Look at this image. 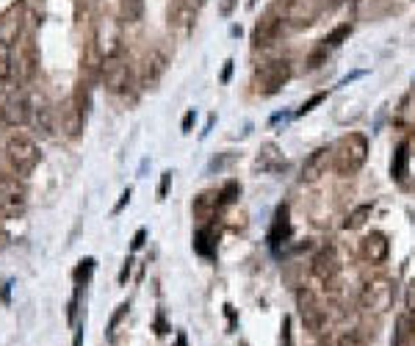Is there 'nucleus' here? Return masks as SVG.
<instances>
[{"label": "nucleus", "mask_w": 415, "mask_h": 346, "mask_svg": "<svg viewBox=\"0 0 415 346\" xmlns=\"http://www.w3.org/2000/svg\"><path fill=\"white\" fill-rule=\"evenodd\" d=\"M369 161V138L363 133H346L332 144V163L341 178L360 172Z\"/></svg>", "instance_id": "obj_1"}, {"label": "nucleus", "mask_w": 415, "mask_h": 346, "mask_svg": "<svg viewBox=\"0 0 415 346\" xmlns=\"http://www.w3.org/2000/svg\"><path fill=\"white\" fill-rule=\"evenodd\" d=\"M393 300H396V285L388 277H374L360 291V307L369 313H376V316L388 313L393 307Z\"/></svg>", "instance_id": "obj_2"}, {"label": "nucleus", "mask_w": 415, "mask_h": 346, "mask_svg": "<svg viewBox=\"0 0 415 346\" xmlns=\"http://www.w3.org/2000/svg\"><path fill=\"white\" fill-rule=\"evenodd\" d=\"M130 78H133V72H130V61H128L125 50H119L114 56L103 58V64H100V81H103V86L111 94L128 92Z\"/></svg>", "instance_id": "obj_3"}, {"label": "nucleus", "mask_w": 415, "mask_h": 346, "mask_svg": "<svg viewBox=\"0 0 415 346\" xmlns=\"http://www.w3.org/2000/svg\"><path fill=\"white\" fill-rule=\"evenodd\" d=\"M294 69L288 58H275V61H266L263 67L255 69V92L260 94H277L288 81H291Z\"/></svg>", "instance_id": "obj_4"}, {"label": "nucleus", "mask_w": 415, "mask_h": 346, "mask_svg": "<svg viewBox=\"0 0 415 346\" xmlns=\"http://www.w3.org/2000/svg\"><path fill=\"white\" fill-rule=\"evenodd\" d=\"M6 156H9V161H11L17 175H31L36 169V163H39V147H36L34 138L20 133V136H11L6 141Z\"/></svg>", "instance_id": "obj_5"}, {"label": "nucleus", "mask_w": 415, "mask_h": 346, "mask_svg": "<svg viewBox=\"0 0 415 346\" xmlns=\"http://www.w3.org/2000/svg\"><path fill=\"white\" fill-rule=\"evenodd\" d=\"M92 47L97 50L100 58H108V56H114V53L122 50V28H119V23H116L114 17H103L97 23Z\"/></svg>", "instance_id": "obj_6"}, {"label": "nucleus", "mask_w": 415, "mask_h": 346, "mask_svg": "<svg viewBox=\"0 0 415 346\" xmlns=\"http://www.w3.org/2000/svg\"><path fill=\"white\" fill-rule=\"evenodd\" d=\"M23 25H25V3L17 0V3H11L0 14V47L17 45V39L23 34Z\"/></svg>", "instance_id": "obj_7"}, {"label": "nucleus", "mask_w": 415, "mask_h": 346, "mask_svg": "<svg viewBox=\"0 0 415 346\" xmlns=\"http://www.w3.org/2000/svg\"><path fill=\"white\" fill-rule=\"evenodd\" d=\"M25 208V185L17 178H0V216L14 219Z\"/></svg>", "instance_id": "obj_8"}, {"label": "nucleus", "mask_w": 415, "mask_h": 346, "mask_svg": "<svg viewBox=\"0 0 415 346\" xmlns=\"http://www.w3.org/2000/svg\"><path fill=\"white\" fill-rule=\"evenodd\" d=\"M203 3L205 0H172L169 3V28L178 34H188L197 23Z\"/></svg>", "instance_id": "obj_9"}, {"label": "nucleus", "mask_w": 415, "mask_h": 346, "mask_svg": "<svg viewBox=\"0 0 415 346\" xmlns=\"http://www.w3.org/2000/svg\"><path fill=\"white\" fill-rule=\"evenodd\" d=\"M297 310H299V319H302V324H304V330L322 332L324 310L310 288H299V291H297Z\"/></svg>", "instance_id": "obj_10"}, {"label": "nucleus", "mask_w": 415, "mask_h": 346, "mask_svg": "<svg viewBox=\"0 0 415 346\" xmlns=\"http://www.w3.org/2000/svg\"><path fill=\"white\" fill-rule=\"evenodd\" d=\"M36 72V47L31 39H25L23 45H17L14 56H11V78L17 83H28Z\"/></svg>", "instance_id": "obj_11"}, {"label": "nucleus", "mask_w": 415, "mask_h": 346, "mask_svg": "<svg viewBox=\"0 0 415 346\" xmlns=\"http://www.w3.org/2000/svg\"><path fill=\"white\" fill-rule=\"evenodd\" d=\"M163 72H166V56H163L161 50H155V47L147 50L144 58H141V67H138V83H141V89H153L163 78Z\"/></svg>", "instance_id": "obj_12"}, {"label": "nucleus", "mask_w": 415, "mask_h": 346, "mask_svg": "<svg viewBox=\"0 0 415 346\" xmlns=\"http://www.w3.org/2000/svg\"><path fill=\"white\" fill-rule=\"evenodd\" d=\"M288 25H285V20H280L277 14H263L257 23H255L252 28V45L255 47H269V45H275L277 39H280V34L285 31Z\"/></svg>", "instance_id": "obj_13"}, {"label": "nucleus", "mask_w": 415, "mask_h": 346, "mask_svg": "<svg viewBox=\"0 0 415 346\" xmlns=\"http://www.w3.org/2000/svg\"><path fill=\"white\" fill-rule=\"evenodd\" d=\"M332 163V147H316L302 163V183H316L327 175Z\"/></svg>", "instance_id": "obj_14"}, {"label": "nucleus", "mask_w": 415, "mask_h": 346, "mask_svg": "<svg viewBox=\"0 0 415 346\" xmlns=\"http://www.w3.org/2000/svg\"><path fill=\"white\" fill-rule=\"evenodd\" d=\"M0 114H3V122H6V125H11V128H23L25 122L34 116V108H31L28 94L17 92L14 97H9V100L3 103V108H0Z\"/></svg>", "instance_id": "obj_15"}, {"label": "nucleus", "mask_w": 415, "mask_h": 346, "mask_svg": "<svg viewBox=\"0 0 415 346\" xmlns=\"http://www.w3.org/2000/svg\"><path fill=\"white\" fill-rule=\"evenodd\" d=\"M313 275L319 277L322 283H335L338 275H341V260H338V253L332 247H324L316 253L313 258Z\"/></svg>", "instance_id": "obj_16"}, {"label": "nucleus", "mask_w": 415, "mask_h": 346, "mask_svg": "<svg viewBox=\"0 0 415 346\" xmlns=\"http://www.w3.org/2000/svg\"><path fill=\"white\" fill-rule=\"evenodd\" d=\"M388 253H391V241H388L385 233H371L363 238V258L369 263H382L388 258Z\"/></svg>", "instance_id": "obj_17"}, {"label": "nucleus", "mask_w": 415, "mask_h": 346, "mask_svg": "<svg viewBox=\"0 0 415 346\" xmlns=\"http://www.w3.org/2000/svg\"><path fill=\"white\" fill-rule=\"evenodd\" d=\"M291 235V219H288V205H280L275 213V222H272V230H269V247L280 250V244H285Z\"/></svg>", "instance_id": "obj_18"}, {"label": "nucleus", "mask_w": 415, "mask_h": 346, "mask_svg": "<svg viewBox=\"0 0 415 346\" xmlns=\"http://www.w3.org/2000/svg\"><path fill=\"white\" fill-rule=\"evenodd\" d=\"M393 11L391 0H354V14L360 20H382Z\"/></svg>", "instance_id": "obj_19"}, {"label": "nucleus", "mask_w": 415, "mask_h": 346, "mask_svg": "<svg viewBox=\"0 0 415 346\" xmlns=\"http://www.w3.org/2000/svg\"><path fill=\"white\" fill-rule=\"evenodd\" d=\"M216 208H219V194L216 191H205L194 200V216L200 222H210L216 216Z\"/></svg>", "instance_id": "obj_20"}, {"label": "nucleus", "mask_w": 415, "mask_h": 346, "mask_svg": "<svg viewBox=\"0 0 415 346\" xmlns=\"http://www.w3.org/2000/svg\"><path fill=\"white\" fill-rule=\"evenodd\" d=\"M393 346H415V316H399Z\"/></svg>", "instance_id": "obj_21"}, {"label": "nucleus", "mask_w": 415, "mask_h": 346, "mask_svg": "<svg viewBox=\"0 0 415 346\" xmlns=\"http://www.w3.org/2000/svg\"><path fill=\"white\" fill-rule=\"evenodd\" d=\"M194 253L203 255V258H216V241H213V230L208 225L194 233Z\"/></svg>", "instance_id": "obj_22"}, {"label": "nucleus", "mask_w": 415, "mask_h": 346, "mask_svg": "<svg viewBox=\"0 0 415 346\" xmlns=\"http://www.w3.org/2000/svg\"><path fill=\"white\" fill-rule=\"evenodd\" d=\"M407 163H410V144L401 141L396 147V156H393V163H391V175L396 180H404L407 178Z\"/></svg>", "instance_id": "obj_23"}, {"label": "nucleus", "mask_w": 415, "mask_h": 346, "mask_svg": "<svg viewBox=\"0 0 415 346\" xmlns=\"http://www.w3.org/2000/svg\"><path fill=\"white\" fill-rule=\"evenodd\" d=\"M34 122H36V131H39L42 136H53L56 125H53V108H50V106H39V108L34 111Z\"/></svg>", "instance_id": "obj_24"}, {"label": "nucleus", "mask_w": 415, "mask_h": 346, "mask_svg": "<svg viewBox=\"0 0 415 346\" xmlns=\"http://www.w3.org/2000/svg\"><path fill=\"white\" fill-rule=\"evenodd\" d=\"M371 210H374V205H369V203H366V205H360V208H354V210L346 216L344 228L346 230H360V228H363V225L371 219Z\"/></svg>", "instance_id": "obj_25"}, {"label": "nucleus", "mask_w": 415, "mask_h": 346, "mask_svg": "<svg viewBox=\"0 0 415 346\" xmlns=\"http://www.w3.org/2000/svg\"><path fill=\"white\" fill-rule=\"evenodd\" d=\"M94 266H97V260L94 258H83V260H78V266H75V272H72V280H75V285H86L89 283V277H92Z\"/></svg>", "instance_id": "obj_26"}, {"label": "nucleus", "mask_w": 415, "mask_h": 346, "mask_svg": "<svg viewBox=\"0 0 415 346\" xmlns=\"http://www.w3.org/2000/svg\"><path fill=\"white\" fill-rule=\"evenodd\" d=\"M349 34H352V25H349V23H341L338 28H332V31H329V34L324 36L322 45L324 47H338L341 42H344V39H349Z\"/></svg>", "instance_id": "obj_27"}, {"label": "nucleus", "mask_w": 415, "mask_h": 346, "mask_svg": "<svg viewBox=\"0 0 415 346\" xmlns=\"http://www.w3.org/2000/svg\"><path fill=\"white\" fill-rule=\"evenodd\" d=\"M241 197V183L238 180H227V183L222 185V191H219V208L230 205Z\"/></svg>", "instance_id": "obj_28"}, {"label": "nucleus", "mask_w": 415, "mask_h": 346, "mask_svg": "<svg viewBox=\"0 0 415 346\" xmlns=\"http://www.w3.org/2000/svg\"><path fill=\"white\" fill-rule=\"evenodd\" d=\"M141 9H144V0H122V20L136 23L141 17Z\"/></svg>", "instance_id": "obj_29"}, {"label": "nucleus", "mask_w": 415, "mask_h": 346, "mask_svg": "<svg viewBox=\"0 0 415 346\" xmlns=\"http://www.w3.org/2000/svg\"><path fill=\"white\" fill-rule=\"evenodd\" d=\"M9 47H0V94L6 89V81L11 78V56L6 53Z\"/></svg>", "instance_id": "obj_30"}, {"label": "nucleus", "mask_w": 415, "mask_h": 346, "mask_svg": "<svg viewBox=\"0 0 415 346\" xmlns=\"http://www.w3.org/2000/svg\"><path fill=\"white\" fill-rule=\"evenodd\" d=\"M335 346H369V341H366L360 332L352 330V332H344V335L335 341Z\"/></svg>", "instance_id": "obj_31"}, {"label": "nucleus", "mask_w": 415, "mask_h": 346, "mask_svg": "<svg viewBox=\"0 0 415 346\" xmlns=\"http://www.w3.org/2000/svg\"><path fill=\"white\" fill-rule=\"evenodd\" d=\"M324 100H327V92H316V94H313V97H310V100H307V103H302V108H299V111H297V116L310 114V111H313L316 106H322Z\"/></svg>", "instance_id": "obj_32"}, {"label": "nucleus", "mask_w": 415, "mask_h": 346, "mask_svg": "<svg viewBox=\"0 0 415 346\" xmlns=\"http://www.w3.org/2000/svg\"><path fill=\"white\" fill-rule=\"evenodd\" d=\"M128 307H130V305H128V302H122V305H119V307H116V313H114V316H111V322H108V338H114V332H116V324H119V319H122V316H125V313H128Z\"/></svg>", "instance_id": "obj_33"}, {"label": "nucleus", "mask_w": 415, "mask_h": 346, "mask_svg": "<svg viewBox=\"0 0 415 346\" xmlns=\"http://www.w3.org/2000/svg\"><path fill=\"white\" fill-rule=\"evenodd\" d=\"M282 335H280V346H291V316H282Z\"/></svg>", "instance_id": "obj_34"}, {"label": "nucleus", "mask_w": 415, "mask_h": 346, "mask_svg": "<svg viewBox=\"0 0 415 346\" xmlns=\"http://www.w3.org/2000/svg\"><path fill=\"white\" fill-rule=\"evenodd\" d=\"M130 197H133V188H125V191L119 194V203L114 205V216H116V213H122V210H125V205L130 203Z\"/></svg>", "instance_id": "obj_35"}, {"label": "nucleus", "mask_w": 415, "mask_h": 346, "mask_svg": "<svg viewBox=\"0 0 415 346\" xmlns=\"http://www.w3.org/2000/svg\"><path fill=\"white\" fill-rule=\"evenodd\" d=\"M169 183H172V172H163V175H161V185H158V200H163V197H166Z\"/></svg>", "instance_id": "obj_36"}, {"label": "nucleus", "mask_w": 415, "mask_h": 346, "mask_svg": "<svg viewBox=\"0 0 415 346\" xmlns=\"http://www.w3.org/2000/svg\"><path fill=\"white\" fill-rule=\"evenodd\" d=\"M144 241H147V230H144V228H138L136 235H133V253H136V250H141V247H144Z\"/></svg>", "instance_id": "obj_37"}, {"label": "nucleus", "mask_w": 415, "mask_h": 346, "mask_svg": "<svg viewBox=\"0 0 415 346\" xmlns=\"http://www.w3.org/2000/svg\"><path fill=\"white\" fill-rule=\"evenodd\" d=\"M194 119H197V114L194 111H185V116H183V133H191V125H194Z\"/></svg>", "instance_id": "obj_38"}, {"label": "nucleus", "mask_w": 415, "mask_h": 346, "mask_svg": "<svg viewBox=\"0 0 415 346\" xmlns=\"http://www.w3.org/2000/svg\"><path fill=\"white\" fill-rule=\"evenodd\" d=\"M407 307H410V316H415V280L410 283V291H407Z\"/></svg>", "instance_id": "obj_39"}, {"label": "nucleus", "mask_w": 415, "mask_h": 346, "mask_svg": "<svg viewBox=\"0 0 415 346\" xmlns=\"http://www.w3.org/2000/svg\"><path fill=\"white\" fill-rule=\"evenodd\" d=\"M232 64H235V61H225V69H222V83H227V81L232 78Z\"/></svg>", "instance_id": "obj_40"}, {"label": "nucleus", "mask_w": 415, "mask_h": 346, "mask_svg": "<svg viewBox=\"0 0 415 346\" xmlns=\"http://www.w3.org/2000/svg\"><path fill=\"white\" fill-rule=\"evenodd\" d=\"M232 6H235V0H222V17H230V11H232Z\"/></svg>", "instance_id": "obj_41"}, {"label": "nucleus", "mask_w": 415, "mask_h": 346, "mask_svg": "<svg viewBox=\"0 0 415 346\" xmlns=\"http://www.w3.org/2000/svg\"><path fill=\"white\" fill-rule=\"evenodd\" d=\"M130 263H133V260H128V263L122 266V272H119V285H125V280H128V275H130Z\"/></svg>", "instance_id": "obj_42"}, {"label": "nucleus", "mask_w": 415, "mask_h": 346, "mask_svg": "<svg viewBox=\"0 0 415 346\" xmlns=\"http://www.w3.org/2000/svg\"><path fill=\"white\" fill-rule=\"evenodd\" d=\"M9 294H11V283L3 285V302H6V305H9Z\"/></svg>", "instance_id": "obj_43"}, {"label": "nucleus", "mask_w": 415, "mask_h": 346, "mask_svg": "<svg viewBox=\"0 0 415 346\" xmlns=\"http://www.w3.org/2000/svg\"><path fill=\"white\" fill-rule=\"evenodd\" d=\"M178 346H188V341H185V335H183V332L178 335Z\"/></svg>", "instance_id": "obj_44"}, {"label": "nucleus", "mask_w": 415, "mask_h": 346, "mask_svg": "<svg viewBox=\"0 0 415 346\" xmlns=\"http://www.w3.org/2000/svg\"><path fill=\"white\" fill-rule=\"evenodd\" d=\"M81 330H83V327H81ZM81 330L75 332V346H81Z\"/></svg>", "instance_id": "obj_45"}]
</instances>
